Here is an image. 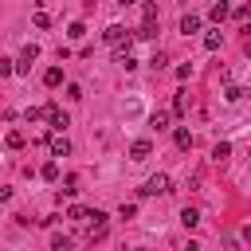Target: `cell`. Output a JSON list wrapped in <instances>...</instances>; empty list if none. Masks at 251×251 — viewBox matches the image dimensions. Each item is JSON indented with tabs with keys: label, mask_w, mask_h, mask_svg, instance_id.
<instances>
[{
	"label": "cell",
	"mask_w": 251,
	"mask_h": 251,
	"mask_svg": "<svg viewBox=\"0 0 251 251\" xmlns=\"http://www.w3.org/2000/svg\"><path fill=\"white\" fill-rule=\"evenodd\" d=\"M102 39H106L110 47H129V39H133V31H129V27H122V24H110V27L102 31Z\"/></svg>",
	"instance_id": "cell-1"
},
{
	"label": "cell",
	"mask_w": 251,
	"mask_h": 251,
	"mask_svg": "<svg viewBox=\"0 0 251 251\" xmlns=\"http://www.w3.org/2000/svg\"><path fill=\"white\" fill-rule=\"evenodd\" d=\"M169 184H173V180H169L165 173H153V176L145 180V188H141V196H165V192H169Z\"/></svg>",
	"instance_id": "cell-2"
},
{
	"label": "cell",
	"mask_w": 251,
	"mask_h": 251,
	"mask_svg": "<svg viewBox=\"0 0 251 251\" xmlns=\"http://www.w3.org/2000/svg\"><path fill=\"white\" fill-rule=\"evenodd\" d=\"M35 59H39V47H35V43H27V47L20 51V59H16V75H27Z\"/></svg>",
	"instance_id": "cell-3"
},
{
	"label": "cell",
	"mask_w": 251,
	"mask_h": 251,
	"mask_svg": "<svg viewBox=\"0 0 251 251\" xmlns=\"http://www.w3.org/2000/svg\"><path fill=\"white\" fill-rule=\"evenodd\" d=\"M47 149H51V157H67V153H71V141H67V137L55 129V133L47 137Z\"/></svg>",
	"instance_id": "cell-4"
},
{
	"label": "cell",
	"mask_w": 251,
	"mask_h": 251,
	"mask_svg": "<svg viewBox=\"0 0 251 251\" xmlns=\"http://www.w3.org/2000/svg\"><path fill=\"white\" fill-rule=\"evenodd\" d=\"M149 153H153V141H145V137H141V141H133V145H129V161H145V157H149Z\"/></svg>",
	"instance_id": "cell-5"
},
{
	"label": "cell",
	"mask_w": 251,
	"mask_h": 251,
	"mask_svg": "<svg viewBox=\"0 0 251 251\" xmlns=\"http://www.w3.org/2000/svg\"><path fill=\"white\" fill-rule=\"evenodd\" d=\"M43 118L51 122V129H63V126H67V114H63L59 106H47V110H43Z\"/></svg>",
	"instance_id": "cell-6"
},
{
	"label": "cell",
	"mask_w": 251,
	"mask_h": 251,
	"mask_svg": "<svg viewBox=\"0 0 251 251\" xmlns=\"http://www.w3.org/2000/svg\"><path fill=\"white\" fill-rule=\"evenodd\" d=\"M227 157H231V145H227V141H216V145H212V161H216V165H224Z\"/></svg>",
	"instance_id": "cell-7"
},
{
	"label": "cell",
	"mask_w": 251,
	"mask_h": 251,
	"mask_svg": "<svg viewBox=\"0 0 251 251\" xmlns=\"http://www.w3.org/2000/svg\"><path fill=\"white\" fill-rule=\"evenodd\" d=\"M133 35H137V39H153V35H157V20H141V27H137Z\"/></svg>",
	"instance_id": "cell-8"
},
{
	"label": "cell",
	"mask_w": 251,
	"mask_h": 251,
	"mask_svg": "<svg viewBox=\"0 0 251 251\" xmlns=\"http://www.w3.org/2000/svg\"><path fill=\"white\" fill-rule=\"evenodd\" d=\"M173 141H176V149H180V153H188V149H192V133H188V129H176V133H173Z\"/></svg>",
	"instance_id": "cell-9"
},
{
	"label": "cell",
	"mask_w": 251,
	"mask_h": 251,
	"mask_svg": "<svg viewBox=\"0 0 251 251\" xmlns=\"http://www.w3.org/2000/svg\"><path fill=\"white\" fill-rule=\"evenodd\" d=\"M180 31H184V35H192V31H200V16H192V12H188V16L180 20Z\"/></svg>",
	"instance_id": "cell-10"
},
{
	"label": "cell",
	"mask_w": 251,
	"mask_h": 251,
	"mask_svg": "<svg viewBox=\"0 0 251 251\" xmlns=\"http://www.w3.org/2000/svg\"><path fill=\"white\" fill-rule=\"evenodd\" d=\"M43 82H47V86H59V82H63V67H47V71H43Z\"/></svg>",
	"instance_id": "cell-11"
},
{
	"label": "cell",
	"mask_w": 251,
	"mask_h": 251,
	"mask_svg": "<svg viewBox=\"0 0 251 251\" xmlns=\"http://www.w3.org/2000/svg\"><path fill=\"white\" fill-rule=\"evenodd\" d=\"M180 224H184V227H196V224H200V208H184V212H180Z\"/></svg>",
	"instance_id": "cell-12"
},
{
	"label": "cell",
	"mask_w": 251,
	"mask_h": 251,
	"mask_svg": "<svg viewBox=\"0 0 251 251\" xmlns=\"http://www.w3.org/2000/svg\"><path fill=\"white\" fill-rule=\"evenodd\" d=\"M149 126H153L157 133H161V129H169V114H165V110H157V114L149 118Z\"/></svg>",
	"instance_id": "cell-13"
},
{
	"label": "cell",
	"mask_w": 251,
	"mask_h": 251,
	"mask_svg": "<svg viewBox=\"0 0 251 251\" xmlns=\"http://www.w3.org/2000/svg\"><path fill=\"white\" fill-rule=\"evenodd\" d=\"M227 16H231V8H227L224 0H220V4H212V20H216V24H220V20H227Z\"/></svg>",
	"instance_id": "cell-14"
},
{
	"label": "cell",
	"mask_w": 251,
	"mask_h": 251,
	"mask_svg": "<svg viewBox=\"0 0 251 251\" xmlns=\"http://www.w3.org/2000/svg\"><path fill=\"white\" fill-rule=\"evenodd\" d=\"M39 176H43V180H59V165H55V161H47V165L39 169Z\"/></svg>",
	"instance_id": "cell-15"
},
{
	"label": "cell",
	"mask_w": 251,
	"mask_h": 251,
	"mask_svg": "<svg viewBox=\"0 0 251 251\" xmlns=\"http://www.w3.org/2000/svg\"><path fill=\"white\" fill-rule=\"evenodd\" d=\"M220 39H224L220 31H208V35H204V47H208V51H220Z\"/></svg>",
	"instance_id": "cell-16"
},
{
	"label": "cell",
	"mask_w": 251,
	"mask_h": 251,
	"mask_svg": "<svg viewBox=\"0 0 251 251\" xmlns=\"http://www.w3.org/2000/svg\"><path fill=\"white\" fill-rule=\"evenodd\" d=\"M243 94H247V90H243V86H227V90H224V98H227V102H239V98H243Z\"/></svg>",
	"instance_id": "cell-17"
},
{
	"label": "cell",
	"mask_w": 251,
	"mask_h": 251,
	"mask_svg": "<svg viewBox=\"0 0 251 251\" xmlns=\"http://www.w3.org/2000/svg\"><path fill=\"white\" fill-rule=\"evenodd\" d=\"M4 141H8V149H24V133H16V129H12Z\"/></svg>",
	"instance_id": "cell-18"
},
{
	"label": "cell",
	"mask_w": 251,
	"mask_h": 251,
	"mask_svg": "<svg viewBox=\"0 0 251 251\" xmlns=\"http://www.w3.org/2000/svg\"><path fill=\"white\" fill-rule=\"evenodd\" d=\"M59 192H63V196H75V192H78V180H75V176H67V180H63V188H59Z\"/></svg>",
	"instance_id": "cell-19"
},
{
	"label": "cell",
	"mask_w": 251,
	"mask_h": 251,
	"mask_svg": "<svg viewBox=\"0 0 251 251\" xmlns=\"http://www.w3.org/2000/svg\"><path fill=\"white\" fill-rule=\"evenodd\" d=\"M67 35H71V39H82V35H86V27H82V24H78V20H75V24H71V27H67Z\"/></svg>",
	"instance_id": "cell-20"
},
{
	"label": "cell",
	"mask_w": 251,
	"mask_h": 251,
	"mask_svg": "<svg viewBox=\"0 0 251 251\" xmlns=\"http://www.w3.org/2000/svg\"><path fill=\"white\" fill-rule=\"evenodd\" d=\"M51 247H55V251H67L71 239H67V235H51Z\"/></svg>",
	"instance_id": "cell-21"
},
{
	"label": "cell",
	"mask_w": 251,
	"mask_h": 251,
	"mask_svg": "<svg viewBox=\"0 0 251 251\" xmlns=\"http://www.w3.org/2000/svg\"><path fill=\"white\" fill-rule=\"evenodd\" d=\"M8 75H16V63L12 59H0V78H8Z\"/></svg>",
	"instance_id": "cell-22"
},
{
	"label": "cell",
	"mask_w": 251,
	"mask_h": 251,
	"mask_svg": "<svg viewBox=\"0 0 251 251\" xmlns=\"http://www.w3.org/2000/svg\"><path fill=\"white\" fill-rule=\"evenodd\" d=\"M141 20H157V4H153V0L141 8Z\"/></svg>",
	"instance_id": "cell-23"
},
{
	"label": "cell",
	"mask_w": 251,
	"mask_h": 251,
	"mask_svg": "<svg viewBox=\"0 0 251 251\" xmlns=\"http://www.w3.org/2000/svg\"><path fill=\"white\" fill-rule=\"evenodd\" d=\"M184 110H188V102H184V94H176L173 98V114H184Z\"/></svg>",
	"instance_id": "cell-24"
},
{
	"label": "cell",
	"mask_w": 251,
	"mask_h": 251,
	"mask_svg": "<svg viewBox=\"0 0 251 251\" xmlns=\"http://www.w3.org/2000/svg\"><path fill=\"white\" fill-rule=\"evenodd\" d=\"M35 27H51V16L47 12H35Z\"/></svg>",
	"instance_id": "cell-25"
},
{
	"label": "cell",
	"mask_w": 251,
	"mask_h": 251,
	"mask_svg": "<svg viewBox=\"0 0 251 251\" xmlns=\"http://www.w3.org/2000/svg\"><path fill=\"white\" fill-rule=\"evenodd\" d=\"M247 39H251V24H247Z\"/></svg>",
	"instance_id": "cell-26"
},
{
	"label": "cell",
	"mask_w": 251,
	"mask_h": 251,
	"mask_svg": "<svg viewBox=\"0 0 251 251\" xmlns=\"http://www.w3.org/2000/svg\"><path fill=\"white\" fill-rule=\"evenodd\" d=\"M122 4H133V0H122Z\"/></svg>",
	"instance_id": "cell-27"
},
{
	"label": "cell",
	"mask_w": 251,
	"mask_h": 251,
	"mask_svg": "<svg viewBox=\"0 0 251 251\" xmlns=\"http://www.w3.org/2000/svg\"><path fill=\"white\" fill-rule=\"evenodd\" d=\"M247 51H251V39H247Z\"/></svg>",
	"instance_id": "cell-28"
},
{
	"label": "cell",
	"mask_w": 251,
	"mask_h": 251,
	"mask_svg": "<svg viewBox=\"0 0 251 251\" xmlns=\"http://www.w3.org/2000/svg\"><path fill=\"white\" fill-rule=\"evenodd\" d=\"M86 4H94V0H86Z\"/></svg>",
	"instance_id": "cell-29"
}]
</instances>
